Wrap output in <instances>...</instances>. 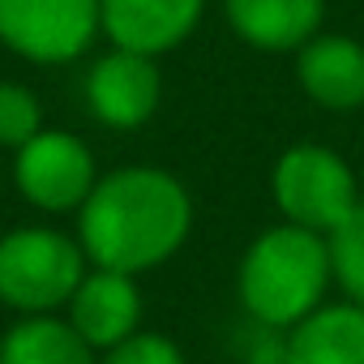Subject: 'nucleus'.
<instances>
[{"mask_svg":"<svg viewBox=\"0 0 364 364\" xmlns=\"http://www.w3.org/2000/svg\"><path fill=\"white\" fill-rule=\"evenodd\" d=\"M193 228V198L163 167L129 163L95 180L77 210V245L90 266L141 274L163 266Z\"/></svg>","mask_w":364,"mask_h":364,"instance_id":"1","label":"nucleus"},{"mask_svg":"<svg viewBox=\"0 0 364 364\" xmlns=\"http://www.w3.org/2000/svg\"><path fill=\"white\" fill-rule=\"evenodd\" d=\"M330 283V240L287 219L262 232L240 262V304L257 326L274 330H291L309 313H317L326 304Z\"/></svg>","mask_w":364,"mask_h":364,"instance_id":"2","label":"nucleus"},{"mask_svg":"<svg viewBox=\"0 0 364 364\" xmlns=\"http://www.w3.org/2000/svg\"><path fill=\"white\" fill-rule=\"evenodd\" d=\"M86 270V249L56 228H14L0 236V304L22 317L69 304Z\"/></svg>","mask_w":364,"mask_h":364,"instance_id":"3","label":"nucleus"},{"mask_svg":"<svg viewBox=\"0 0 364 364\" xmlns=\"http://www.w3.org/2000/svg\"><path fill=\"white\" fill-rule=\"evenodd\" d=\"M270 185H274L279 215L296 228L326 236V240L347 223V215L360 202L355 171L343 163V154H334L330 146H317V141H300V146L283 150Z\"/></svg>","mask_w":364,"mask_h":364,"instance_id":"4","label":"nucleus"},{"mask_svg":"<svg viewBox=\"0 0 364 364\" xmlns=\"http://www.w3.org/2000/svg\"><path fill=\"white\" fill-rule=\"evenodd\" d=\"M99 180L95 154L77 133L65 129H39L26 146L14 150V185L18 193L48 210V215H65V210H82V202L90 198Z\"/></svg>","mask_w":364,"mask_h":364,"instance_id":"5","label":"nucleus"},{"mask_svg":"<svg viewBox=\"0 0 364 364\" xmlns=\"http://www.w3.org/2000/svg\"><path fill=\"white\" fill-rule=\"evenodd\" d=\"M99 35V0H0V43L35 65L77 60Z\"/></svg>","mask_w":364,"mask_h":364,"instance_id":"6","label":"nucleus"},{"mask_svg":"<svg viewBox=\"0 0 364 364\" xmlns=\"http://www.w3.org/2000/svg\"><path fill=\"white\" fill-rule=\"evenodd\" d=\"M159 95H163V77L154 56L129 48H112L86 73V103L107 129H141L154 116Z\"/></svg>","mask_w":364,"mask_h":364,"instance_id":"7","label":"nucleus"},{"mask_svg":"<svg viewBox=\"0 0 364 364\" xmlns=\"http://www.w3.org/2000/svg\"><path fill=\"white\" fill-rule=\"evenodd\" d=\"M206 0H99V31L112 48L163 56L180 48L202 22Z\"/></svg>","mask_w":364,"mask_h":364,"instance_id":"8","label":"nucleus"},{"mask_svg":"<svg viewBox=\"0 0 364 364\" xmlns=\"http://www.w3.org/2000/svg\"><path fill=\"white\" fill-rule=\"evenodd\" d=\"M69 326L95 347L107 351L116 343H124L129 334H137L141 321V291L133 283V274L124 270H107V266H90L82 274V283L69 296Z\"/></svg>","mask_w":364,"mask_h":364,"instance_id":"9","label":"nucleus"},{"mask_svg":"<svg viewBox=\"0 0 364 364\" xmlns=\"http://www.w3.org/2000/svg\"><path fill=\"white\" fill-rule=\"evenodd\" d=\"M296 77L304 95L330 112L364 107V48L351 35H313L296 52Z\"/></svg>","mask_w":364,"mask_h":364,"instance_id":"10","label":"nucleus"},{"mask_svg":"<svg viewBox=\"0 0 364 364\" xmlns=\"http://www.w3.org/2000/svg\"><path fill=\"white\" fill-rule=\"evenodd\" d=\"M232 31L257 52H300L326 18V0H223Z\"/></svg>","mask_w":364,"mask_h":364,"instance_id":"11","label":"nucleus"},{"mask_svg":"<svg viewBox=\"0 0 364 364\" xmlns=\"http://www.w3.org/2000/svg\"><path fill=\"white\" fill-rule=\"evenodd\" d=\"M287 364H364V304H321L291 326Z\"/></svg>","mask_w":364,"mask_h":364,"instance_id":"12","label":"nucleus"},{"mask_svg":"<svg viewBox=\"0 0 364 364\" xmlns=\"http://www.w3.org/2000/svg\"><path fill=\"white\" fill-rule=\"evenodd\" d=\"M0 364H99V351L60 317L26 313L0 338Z\"/></svg>","mask_w":364,"mask_h":364,"instance_id":"13","label":"nucleus"},{"mask_svg":"<svg viewBox=\"0 0 364 364\" xmlns=\"http://www.w3.org/2000/svg\"><path fill=\"white\" fill-rule=\"evenodd\" d=\"M330 262H334V283L347 291V300L364 304V198L347 215V223L330 236Z\"/></svg>","mask_w":364,"mask_h":364,"instance_id":"14","label":"nucleus"},{"mask_svg":"<svg viewBox=\"0 0 364 364\" xmlns=\"http://www.w3.org/2000/svg\"><path fill=\"white\" fill-rule=\"evenodd\" d=\"M39 129H43V107H39L35 90H26L18 82H0V146L18 150Z\"/></svg>","mask_w":364,"mask_h":364,"instance_id":"15","label":"nucleus"},{"mask_svg":"<svg viewBox=\"0 0 364 364\" xmlns=\"http://www.w3.org/2000/svg\"><path fill=\"white\" fill-rule=\"evenodd\" d=\"M99 364H185V351H180L167 334H129L124 343L107 347L99 355Z\"/></svg>","mask_w":364,"mask_h":364,"instance_id":"16","label":"nucleus"}]
</instances>
